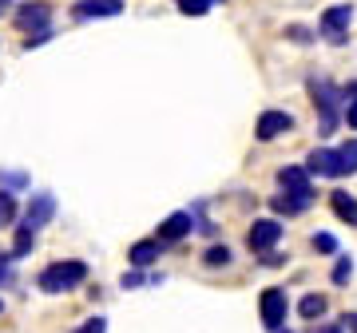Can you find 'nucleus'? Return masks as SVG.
<instances>
[{
  "instance_id": "4",
  "label": "nucleus",
  "mask_w": 357,
  "mask_h": 333,
  "mask_svg": "<svg viewBox=\"0 0 357 333\" xmlns=\"http://www.w3.org/2000/svg\"><path fill=\"white\" fill-rule=\"evenodd\" d=\"M349 20H354V4H330V8L321 13V20H318V32L330 40V44H345Z\"/></svg>"
},
{
  "instance_id": "3",
  "label": "nucleus",
  "mask_w": 357,
  "mask_h": 333,
  "mask_svg": "<svg viewBox=\"0 0 357 333\" xmlns=\"http://www.w3.org/2000/svg\"><path fill=\"white\" fill-rule=\"evenodd\" d=\"M258 309H262V325H266L270 333H282L286 313H290V297H286L282 286H266L262 297H258Z\"/></svg>"
},
{
  "instance_id": "13",
  "label": "nucleus",
  "mask_w": 357,
  "mask_h": 333,
  "mask_svg": "<svg viewBox=\"0 0 357 333\" xmlns=\"http://www.w3.org/2000/svg\"><path fill=\"white\" fill-rule=\"evenodd\" d=\"M163 250H167V246L163 242H159V238H143V242H135V246H131V266H135V270H143V266H151V262H159V254H163Z\"/></svg>"
},
{
  "instance_id": "15",
  "label": "nucleus",
  "mask_w": 357,
  "mask_h": 333,
  "mask_svg": "<svg viewBox=\"0 0 357 333\" xmlns=\"http://www.w3.org/2000/svg\"><path fill=\"white\" fill-rule=\"evenodd\" d=\"M278 183H282V191H314V187H310V171L306 166H282Z\"/></svg>"
},
{
  "instance_id": "20",
  "label": "nucleus",
  "mask_w": 357,
  "mask_h": 333,
  "mask_svg": "<svg viewBox=\"0 0 357 333\" xmlns=\"http://www.w3.org/2000/svg\"><path fill=\"white\" fill-rule=\"evenodd\" d=\"M310 246H314L318 254H337V238H333V234H326V231L314 234V238H310Z\"/></svg>"
},
{
  "instance_id": "31",
  "label": "nucleus",
  "mask_w": 357,
  "mask_h": 333,
  "mask_svg": "<svg viewBox=\"0 0 357 333\" xmlns=\"http://www.w3.org/2000/svg\"><path fill=\"white\" fill-rule=\"evenodd\" d=\"M314 333H345V325H314Z\"/></svg>"
},
{
  "instance_id": "14",
  "label": "nucleus",
  "mask_w": 357,
  "mask_h": 333,
  "mask_svg": "<svg viewBox=\"0 0 357 333\" xmlns=\"http://www.w3.org/2000/svg\"><path fill=\"white\" fill-rule=\"evenodd\" d=\"M330 206H333V215L342 218V222L357 226V199H354L349 191H333V194H330Z\"/></svg>"
},
{
  "instance_id": "22",
  "label": "nucleus",
  "mask_w": 357,
  "mask_h": 333,
  "mask_svg": "<svg viewBox=\"0 0 357 333\" xmlns=\"http://www.w3.org/2000/svg\"><path fill=\"white\" fill-rule=\"evenodd\" d=\"M215 0H178V13L183 16H206Z\"/></svg>"
},
{
  "instance_id": "16",
  "label": "nucleus",
  "mask_w": 357,
  "mask_h": 333,
  "mask_svg": "<svg viewBox=\"0 0 357 333\" xmlns=\"http://www.w3.org/2000/svg\"><path fill=\"white\" fill-rule=\"evenodd\" d=\"M326 309H330V302H326L321 294H306L302 302H298V313H302L306 321H318V318H326Z\"/></svg>"
},
{
  "instance_id": "17",
  "label": "nucleus",
  "mask_w": 357,
  "mask_h": 333,
  "mask_svg": "<svg viewBox=\"0 0 357 333\" xmlns=\"http://www.w3.org/2000/svg\"><path fill=\"white\" fill-rule=\"evenodd\" d=\"M32 250H36V231H32V226H24V222H20V226H16V242H13V254H8V258H24V254H32Z\"/></svg>"
},
{
  "instance_id": "2",
  "label": "nucleus",
  "mask_w": 357,
  "mask_h": 333,
  "mask_svg": "<svg viewBox=\"0 0 357 333\" xmlns=\"http://www.w3.org/2000/svg\"><path fill=\"white\" fill-rule=\"evenodd\" d=\"M84 278H88V266L84 262H52V266L40 270L36 286L44 290V294H72V290H79L84 286Z\"/></svg>"
},
{
  "instance_id": "9",
  "label": "nucleus",
  "mask_w": 357,
  "mask_h": 333,
  "mask_svg": "<svg viewBox=\"0 0 357 333\" xmlns=\"http://www.w3.org/2000/svg\"><path fill=\"white\" fill-rule=\"evenodd\" d=\"M48 20H52V8L48 4H40V0H32V4H24L20 13H16V24L24 28V32H48Z\"/></svg>"
},
{
  "instance_id": "11",
  "label": "nucleus",
  "mask_w": 357,
  "mask_h": 333,
  "mask_svg": "<svg viewBox=\"0 0 357 333\" xmlns=\"http://www.w3.org/2000/svg\"><path fill=\"white\" fill-rule=\"evenodd\" d=\"M123 13V0H79L72 16L76 20H100V16H119Z\"/></svg>"
},
{
  "instance_id": "24",
  "label": "nucleus",
  "mask_w": 357,
  "mask_h": 333,
  "mask_svg": "<svg viewBox=\"0 0 357 333\" xmlns=\"http://www.w3.org/2000/svg\"><path fill=\"white\" fill-rule=\"evenodd\" d=\"M203 262H206V266H227V262H230V250H227V246H211V250L203 254Z\"/></svg>"
},
{
  "instance_id": "33",
  "label": "nucleus",
  "mask_w": 357,
  "mask_h": 333,
  "mask_svg": "<svg viewBox=\"0 0 357 333\" xmlns=\"http://www.w3.org/2000/svg\"><path fill=\"white\" fill-rule=\"evenodd\" d=\"M282 333H290V330H282Z\"/></svg>"
},
{
  "instance_id": "28",
  "label": "nucleus",
  "mask_w": 357,
  "mask_h": 333,
  "mask_svg": "<svg viewBox=\"0 0 357 333\" xmlns=\"http://www.w3.org/2000/svg\"><path fill=\"white\" fill-rule=\"evenodd\" d=\"M345 123L357 131V100H345Z\"/></svg>"
},
{
  "instance_id": "6",
  "label": "nucleus",
  "mask_w": 357,
  "mask_h": 333,
  "mask_svg": "<svg viewBox=\"0 0 357 333\" xmlns=\"http://www.w3.org/2000/svg\"><path fill=\"white\" fill-rule=\"evenodd\" d=\"M191 231H195V215H191V210H175V215H167L163 222H159V242H163V246L183 242Z\"/></svg>"
},
{
  "instance_id": "19",
  "label": "nucleus",
  "mask_w": 357,
  "mask_h": 333,
  "mask_svg": "<svg viewBox=\"0 0 357 333\" xmlns=\"http://www.w3.org/2000/svg\"><path fill=\"white\" fill-rule=\"evenodd\" d=\"M330 278H333V286H349V278H354V262L342 254L337 262H333V274H330Z\"/></svg>"
},
{
  "instance_id": "7",
  "label": "nucleus",
  "mask_w": 357,
  "mask_h": 333,
  "mask_svg": "<svg viewBox=\"0 0 357 333\" xmlns=\"http://www.w3.org/2000/svg\"><path fill=\"white\" fill-rule=\"evenodd\" d=\"M306 171H310V175H321V179H342V159H337V147H318V151H310Z\"/></svg>"
},
{
  "instance_id": "10",
  "label": "nucleus",
  "mask_w": 357,
  "mask_h": 333,
  "mask_svg": "<svg viewBox=\"0 0 357 333\" xmlns=\"http://www.w3.org/2000/svg\"><path fill=\"white\" fill-rule=\"evenodd\" d=\"M52 215H56V199H52V194H32V203H28V210H24V226L40 231V226L52 222Z\"/></svg>"
},
{
  "instance_id": "18",
  "label": "nucleus",
  "mask_w": 357,
  "mask_h": 333,
  "mask_svg": "<svg viewBox=\"0 0 357 333\" xmlns=\"http://www.w3.org/2000/svg\"><path fill=\"white\" fill-rule=\"evenodd\" d=\"M337 159H342V179L345 175H357V139L342 143V147H337Z\"/></svg>"
},
{
  "instance_id": "32",
  "label": "nucleus",
  "mask_w": 357,
  "mask_h": 333,
  "mask_svg": "<svg viewBox=\"0 0 357 333\" xmlns=\"http://www.w3.org/2000/svg\"><path fill=\"white\" fill-rule=\"evenodd\" d=\"M0 313H4V302H0Z\"/></svg>"
},
{
  "instance_id": "30",
  "label": "nucleus",
  "mask_w": 357,
  "mask_h": 333,
  "mask_svg": "<svg viewBox=\"0 0 357 333\" xmlns=\"http://www.w3.org/2000/svg\"><path fill=\"white\" fill-rule=\"evenodd\" d=\"M342 325H345L349 333H357V313H345V318H342Z\"/></svg>"
},
{
  "instance_id": "26",
  "label": "nucleus",
  "mask_w": 357,
  "mask_h": 333,
  "mask_svg": "<svg viewBox=\"0 0 357 333\" xmlns=\"http://www.w3.org/2000/svg\"><path fill=\"white\" fill-rule=\"evenodd\" d=\"M0 183L4 187H28V175H20V171H0Z\"/></svg>"
},
{
  "instance_id": "29",
  "label": "nucleus",
  "mask_w": 357,
  "mask_h": 333,
  "mask_svg": "<svg viewBox=\"0 0 357 333\" xmlns=\"http://www.w3.org/2000/svg\"><path fill=\"white\" fill-rule=\"evenodd\" d=\"M13 282V266H8V258L0 254V286H8Z\"/></svg>"
},
{
  "instance_id": "5",
  "label": "nucleus",
  "mask_w": 357,
  "mask_h": 333,
  "mask_svg": "<svg viewBox=\"0 0 357 333\" xmlns=\"http://www.w3.org/2000/svg\"><path fill=\"white\" fill-rule=\"evenodd\" d=\"M246 242H250L255 254H266L270 246L282 242V222H274V218H258L255 226L246 231Z\"/></svg>"
},
{
  "instance_id": "25",
  "label": "nucleus",
  "mask_w": 357,
  "mask_h": 333,
  "mask_svg": "<svg viewBox=\"0 0 357 333\" xmlns=\"http://www.w3.org/2000/svg\"><path fill=\"white\" fill-rule=\"evenodd\" d=\"M286 36H290L294 44H310V40H314V32H310V28H302V24H290V28H286Z\"/></svg>"
},
{
  "instance_id": "27",
  "label": "nucleus",
  "mask_w": 357,
  "mask_h": 333,
  "mask_svg": "<svg viewBox=\"0 0 357 333\" xmlns=\"http://www.w3.org/2000/svg\"><path fill=\"white\" fill-rule=\"evenodd\" d=\"M76 333H107V318H88Z\"/></svg>"
},
{
  "instance_id": "12",
  "label": "nucleus",
  "mask_w": 357,
  "mask_h": 333,
  "mask_svg": "<svg viewBox=\"0 0 357 333\" xmlns=\"http://www.w3.org/2000/svg\"><path fill=\"white\" fill-rule=\"evenodd\" d=\"M310 203H314V191H282L274 194V215H302V210H310Z\"/></svg>"
},
{
  "instance_id": "21",
  "label": "nucleus",
  "mask_w": 357,
  "mask_h": 333,
  "mask_svg": "<svg viewBox=\"0 0 357 333\" xmlns=\"http://www.w3.org/2000/svg\"><path fill=\"white\" fill-rule=\"evenodd\" d=\"M143 282H151V286H159V282H155V278H147V274H143V270H135V266H131L128 274H123V278H119V286H123V290H139Z\"/></svg>"
},
{
  "instance_id": "1",
  "label": "nucleus",
  "mask_w": 357,
  "mask_h": 333,
  "mask_svg": "<svg viewBox=\"0 0 357 333\" xmlns=\"http://www.w3.org/2000/svg\"><path fill=\"white\" fill-rule=\"evenodd\" d=\"M310 95H314V107H318V135L321 139H330L337 123H342V91L333 88L330 79H310Z\"/></svg>"
},
{
  "instance_id": "8",
  "label": "nucleus",
  "mask_w": 357,
  "mask_h": 333,
  "mask_svg": "<svg viewBox=\"0 0 357 333\" xmlns=\"http://www.w3.org/2000/svg\"><path fill=\"white\" fill-rule=\"evenodd\" d=\"M290 127H294L290 111H262V116H258V123H255V135L262 143H270V139H278V135H286Z\"/></svg>"
},
{
  "instance_id": "23",
  "label": "nucleus",
  "mask_w": 357,
  "mask_h": 333,
  "mask_svg": "<svg viewBox=\"0 0 357 333\" xmlns=\"http://www.w3.org/2000/svg\"><path fill=\"white\" fill-rule=\"evenodd\" d=\"M16 218V199L8 191H0V226H8Z\"/></svg>"
}]
</instances>
